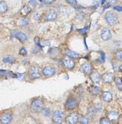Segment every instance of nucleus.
<instances>
[{"instance_id": "1", "label": "nucleus", "mask_w": 122, "mask_h": 124, "mask_svg": "<svg viewBox=\"0 0 122 124\" xmlns=\"http://www.w3.org/2000/svg\"><path fill=\"white\" fill-rule=\"evenodd\" d=\"M105 20L107 23L110 26H113L118 22V16L112 11H108L105 14Z\"/></svg>"}, {"instance_id": "2", "label": "nucleus", "mask_w": 122, "mask_h": 124, "mask_svg": "<svg viewBox=\"0 0 122 124\" xmlns=\"http://www.w3.org/2000/svg\"><path fill=\"white\" fill-rule=\"evenodd\" d=\"M43 108H44V103L42 100L36 99L32 102L31 105V110L33 113H39L41 111Z\"/></svg>"}, {"instance_id": "3", "label": "nucleus", "mask_w": 122, "mask_h": 124, "mask_svg": "<svg viewBox=\"0 0 122 124\" xmlns=\"http://www.w3.org/2000/svg\"><path fill=\"white\" fill-rule=\"evenodd\" d=\"M29 77L31 79L34 80L40 77V72L39 66L37 65H33L30 67L28 71Z\"/></svg>"}, {"instance_id": "4", "label": "nucleus", "mask_w": 122, "mask_h": 124, "mask_svg": "<svg viewBox=\"0 0 122 124\" xmlns=\"http://www.w3.org/2000/svg\"><path fill=\"white\" fill-rule=\"evenodd\" d=\"M78 105V100L76 97H71L67 101L65 106V109L67 110H73L77 108Z\"/></svg>"}, {"instance_id": "5", "label": "nucleus", "mask_w": 122, "mask_h": 124, "mask_svg": "<svg viewBox=\"0 0 122 124\" xmlns=\"http://www.w3.org/2000/svg\"><path fill=\"white\" fill-rule=\"evenodd\" d=\"M52 119L54 124H62L64 120V113L58 109L55 110L52 113Z\"/></svg>"}, {"instance_id": "6", "label": "nucleus", "mask_w": 122, "mask_h": 124, "mask_svg": "<svg viewBox=\"0 0 122 124\" xmlns=\"http://www.w3.org/2000/svg\"><path fill=\"white\" fill-rule=\"evenodd\" d=\"M63 63H64V66L68 70H72L75 67V62L73 61V60L71 58H70V57L67 55L64 56L62 59Z\"/></svg>"}, {"instance_id": "7", "label": "nucleus", "mask_w": 122, "mask_h": 124, "mask_svg": "<svg viewBox=\"0 0 122 124\" xmlns=\"http://www.w3.org/2000/svg\"><path fill=\"white\" fill-rule=\"evenodd\" d=\"M56 73V70L54 67L51 66H46L42 70V74L45 77H51L54 76Z\"/></svg>"}, {"instance_id": "8", "label": "nucleus", "mask_w": 122, "mask_h": 124, "mask_svg": "<svg viewBox=\"0 0 122 124\" xmlns=\"http://www.w3.org/2000/svg\"><path fill=\"white\" fill-rule=\"evenodd\" d=\"M12 120V115L9 112H6L0 116V123L1 124H10Z\"/></svg>"}, {"instance_id": "9", "label": "nucleus", "mask_w": 122, "mask_h": 124, "mask_svg": "<svg viewBox=\"0 0 122 124\" xmlns=\"http://www.w3.org/2000/svg\"><path fill=\"white\" fill-rule=\"evenodd\" d=\"M78 114L76 112H73L69 114L65 119L66 124H76L78 122Z\"/></svg>"}, {"instance_id": "10", "label": "nucleus", "mask_w": 122, "mask_h": 124, "mask_svg": "<svg viewBox=\"0 0 122 124\" xmlns=\"http://www.w3.org/2000/svg\"><path fill=\"white\" fill-rule=\"evenodd\" d=\"M57 12L54 10H50L46 12L45 16V21H52L57 18Z\"/></svg>"}, {"instance_id": "11", "label": "nucleus", "mask_w": 122, "mask_h": 124, "mask_svg": "<svg viewBox=\"0 0 122 124\" xmlns=\"http://www.w3.org/2000/svg\"><path fill=\"white\" fill-rule=\"evenodd\" d=\"M107 117L110 122L115 123L118 120L120 115L115 111H109L107 113Z\"/></svg>"}, {"instance_id": "12", "label": "nucleus", "mask_w": 122, "mask_h": 124, "mask_svg": "<svg viewBox=\"0 0 122 124\" xmlns=\"http://www.w3.org/2000/svg\"><path fill=\"white\" fill-rule=\"evenodd\" d=\"M102 80L105 83H111L114 80L113 74L111 72H107L104 74L102 76Z\"/></svg>"}, {"instance_id": "13", "label": "nucleus", "mask_w": 122, "mask_h": 124, "mask_svg": "<svg viewBox=\"0 0 122 124\" xmlns=\"http://www.w3.org/2000/svg\"><path fill=\"white\" fill-rule=\"evenodd\" d=\"M111 31L107 27L103 28L101 31V37L102 39L105 41L109 40L111 38Z\"/></svg>"}, {"instance_id": "14", "label": "nucleus", "mask_w": 122, "mask_h": 124, "mask_svg": "<svg viewBox=\"0 0 122 124\" xmlns=\"http://www.w3.org/2000/svg\"><path fill=\"white\" fill-rule=\"evenodd\" d=\"M81 71L86 74H89L92 72V66L87 62H85L81 65Z\"/></svg>"}, {"instance_id": "15", "label": "nucleus", "mask_w": 122, "mask_h": 124, "mask_svg": "<svg viewBox=\"0 0 122 124\" xmlns=\"http://www.w3.org/2000/svg\"><path fill=\"white\" fill-rule=\"evenodd\" d=\"M101 97L104 102L108 103L112 100V94L109 91H103L101 94Z\"/></svg>"}, {"instance_id": "16", "label": "nucleus", "mask_w": 122, "mask_h": 124, "mask_svg": "<svg viewBox=\"0 0 122 124\" xmlns=\"http://www.w3.org/2000/svg\"><path fill=\"white\" fill-rule=\"evenodd\" d=\"M65 53L67 56L70 57L71 58H79L80 57V55L78 54L77 52H75L69 49H65Z\"/></svg>"}, {"instance_id": "17", "label": "nucleus", "mask_w": 122, "mask_h": 124, "mask_svg": "<svg viewBox=\"0 0 122 124\" xmlns=\"http://www.w3.org/2000/svg\"><path fill=\"white\" fill-rule=\"evenodd\" d=\"M90 79L92 80V82H94L95 83L98 84L100 83V79H101V77H100V74L98 72H94L90 74Z\"/></svg>"}, {"instance_id": "18", "label": "nucleus", "mask_w": 122, "mask_h": 124, "mask_svg": "<svg viewBox=\"0 0 122 124\" xmlns=\"http://www.w3.org/2000/svg\"><path fill=\"white\" fill-rule=\"evenodd\" d=\"M96 113V109H95V107L94 106H90L87 109V115L91 119H93Z\"/></svg>"}, {"instance_id": "19", "label": "nucleus", "mask_w": 122, "mask_h": 124, "mask_svg": "<svg viewBox=\"0 0 122 124\" xmlns=\"http://www.w3.org/2000/svg\"><path fill=\"white\" fill-rule=\"evenodd\" d=\"M15 37L18 39L20 41L24 43L27 40V35L23 32H18L15 34Z\"/></svg>"}, {"instance_id": "20", "label": "nucleus", "mask_w": 122, "mask_h": 124, "mask_svg": "<svg viewBox=\"0 0 122 124\" xmlns=\"http://www.w3.org/2000/svg\"><path fill=\"white\" fill-rule=\"evenodd\" d=\"M3 62L4 63L7 64H12L15 62V58L13 56L8 55L3 58Z\"/></svg>"}, {"instance_id": "21", "label": "nucleus", "mask_w": 122, "mask_h": 124, "mask_svg": "<svg viewBox=\"0 0 122 124\" xmlns=\"http://www.w3.org/2000/svg\"><path fill=\"white\" fill-rule=\"evenodd\" d=\"M8 10V6L7 3L5 1H0V13L1 14H4Z\"/></svg>"}, {"instance_id": "22", "label": "nucleus", "mask_w": 122, "mask_h": 124, "mask_svg": "<svg viewBox=\"0 0 122 124\" xmlns=\"http://www.w3.org/2000/svg\"><path fill=\"white\" fill-rule=\"evenodd\" d=\"M29 19L27 17H22L18 21V24L22 27H25L28 25Z\"/></svg>"}, {"instance_id": "23", "label": "nucleus", "mask_w": 122, "mask_h": 124, "mask_svg": "<svg viewBox=\"0 0 122 124\" xmlns=\"http://www.w3.org/2000/svg\"><path fill=\"white\" fill-rule=\"evenodd\" d=\"M115 82L116 83V85L118 87V88L119 89L120 91L122 90V78L119 77H116L115 78H114Z\"/></svg>"}, {"instance_id": "24", "label": "nucleus", "mask_w": 122, "mask_h": 124, "mask_svg": "<svg viewBox=\"0 0 122 124\" xmlns=\"http://www.w3.org/2000/svg\"><path fill=\"white\" fill-rule=\"evenodd\" d=\"M78 121L81 123V124H89V121H88V118L84 116H81L79 117L78 119Z\"/></svg>"}, {"instance_id": "25", "label": "nucleus", "mask_w": 122, "mask_h": 124, "mask_svg": "<svg viewBox=\"0 0 122 124\" xmlns=\"http://www.w3.org/2000/svg\"><path fill=\"white\" fill-rule=\"evenodd\" d=\"M91 92H92L94 96H96L99 93V92H100V88L98 86H94V87L92 88Z\"/></svg>"}, {"instance_id": "26", "label": "nucleus", "mask_w": 122, "mask_h": 124, "mask_svg": "<svg viewBox=\"0 0 122 124\" xmlns=\"http://www.w3.org/2000/svg\"><path fill=\"white\" fill-rule=\"evenodd\" d=\"M42 114L44 116H48L51 114V111L49 108H43L41 111Z\"/></svg>"}, {"instance_id": "27", "label": "nucleus", "mask_w": 122, "mask_h": 124, "mask_svg": "<svg viewBox=\"0 0 122 124\" xmlns=\"http://www.w3.org/2000/svg\"><path fill=\"white\" fill-rule=\"evenodd\" d=\"M31 9L28 6H24V8H23L22 10H21V12L23 14L26 15V14H28L29 13L31 12Z\"/></svg>"}, {"instance_id": "28", "label": "nucleus", "mask_w": 122, "mask_h": 124, "mask_svg": "<svg viewBox=\"0 0 122 124\" xmlns=\"http://www.w3.org/2000/svg\"><path fill=\"white\" fill-rule=\"evenodd\" d=\"M115 58L117 60L121 61L122 59V50H118L115 53Z\"/></svg>"}, {"instance_id": "29", "label": "nucleus", "mask_w": 122, "mask_h": 124, "mask_svg": "<svg viewBox=\"0 0 122 124\" xmlns=\"http://www.w3.org/2000/svg\"><path fill=\"white\" fill-rule=\"evenodd\" d=\"M100 124H111V122L107 118L103 117L102 119H101L100 122Z\"/></svg>"}, {"instance_id": "30", "label": "nucleus", "mask_w": 122, "mask_h": 124, "mask_svg": "<svg viewBox=\"0 0 122 124\" xmlns=\"http://www.w3.org/2000/svg\"><path fill=\"white\" fill-rule=\"evenodd\" d=\"M20 54L21 55H27V51H26V50L25 49V47H22L21 49H20Z\"/></svg>"}, {"instance_id": "31", "label": "nucleus", "mask_w": 122, "mask_h": 124, "mask_svg": "<svg viewBox=\"0 0 122 124\" xmlns=\"http://www.w3.org/2000/svg\"><path fill=\"white\" fill-rule=\"evenodd\" d=\"M67 1L70 4H72V5H76L77 4V1L76 0H67Z\"/></svg>"}, {"instance_id": "32", "label": "nucleus", "mask_w": 122, "mask_h": 124, "mask_svg": "<svg viewBox=\"0 0 122 124\" xmlns=\"http://www.w3.org/2000/svg\"><path fill=\"white\" fill-rule=\"evenodd\" d=\"M117 0H108V4L109 5L111 6V5H113V4H115L117 3Z\"/></svg>"}, {"instance_id": "33", "label": "nucleus", "mask_w": 122, "mask_h": 124, "mask_svg": "<svg viewBox=\"0 0 122 124\" xmlns=\"http://www.w3.org/2000/svg\"><path fill=\"white\" fill-rule=\"evenodd\" d=\"M43 1H44V3H46V4H51V3H53L55 0H43Z\"/></svg>"}, {"instance_id": "34", "label": "nucleus", "mask_w": 122, "mask_h": 124, "mask_svg": "<svg viewBox=\"0 0 122 124\" xmlns=\"http://www.w3.org/2000/svg\"><path fill=\"white\" fill-rule=\"evenodd\" d=\"M113 9H115V10H117V11H118V12H121L122 10V7L121 6H115V7H113Z\"/></svg>"}, {"instance_id": "35", "label": "nucleus", "mask_w": 122, "mask_h": 124, "mask_svg": "<svg viewBox=\"0 0 122 124\" xmlns=\"http://www.w3.org/2000/svg\"><path fill=\"white\" fill-rule=\"evenodd\" d=\"M79 31L82 32V34H86V32H87V27H84V28L82 29H80L79 30Z\"/></svg>"}, {"instance_id": "36", "label": "nucleus", "mask_w": 122, "mask_h": 124, "mask_svg": "<svg viewBox=\"0 0 122 124\" xmlns=\"http://www.w3.org/2000/svg\"><path fill=\"white\" fill-rule=\"evenodd\" d=\"M101 58L103 60V62H105V55L103 52H101Z\"/></svg>"}, {"instance_id": "37", "label": "nucleus", "mask_w": 122, "mask_h": 124, "mask_svg": "<svg viewBox=\"0 0 122 124\" xmlns=\"http://www.w3.org/2000/svg\"><path fill=\"white\" fill-rule=\"evenodd\" d=\"M105 1H106V0H102V2H101V3H102V4H103V3L105 2Z\"/></svg>"}, {"instance_id": "38", "label": "nucleus", "mask_w": 122, "mask_h": 124, "mask_svg": "<svg viewBox=\"0 0 122 124\" xmlns=\"http://www.w3.org/2000/svg\"><path fill=\"white\" fill-rule=\"evenodd\" d=\"M119 70H120V68H119ZM120 71L122 72V65L120 66Z\"/></svg>"}, {"instance_id": "39", "label": "nucleus", "mask_w": 122, "mask_h": 124, "mask_svg": "<svg viewBox=\"0 0 122 124\" xmlns=\"http://www.w3.org/2000/svg\"><path fill=\"white\" fill-rule=\"evenodd\" d=\"M39 1H40V2L42 1V0H39Z\"/></svg>"}]
</instances>
